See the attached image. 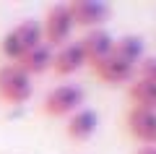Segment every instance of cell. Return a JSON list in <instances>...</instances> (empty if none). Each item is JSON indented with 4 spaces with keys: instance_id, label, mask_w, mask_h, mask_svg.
<instances>
[{
    "instance_id": "cell-8",
    "label": "cell",
    "mask_w": 156,
    "mask_h": 154,
    "mask_svg": "<svg viewBox=\"0 0 156 154\" xmlns=\"http://www.w3.org/2000/svg\"><path fill=\"white\" fill-rule=\"evenodd\" d=\"M78 47H81V52L86 58V66H96L107 55H112L115 37L107 29H91V32H86L83 37L78 39Z\"/></svg>"
},
{
    "instance_id": "cell-4",
    "label": "cell",
    "mask_w": 156,
    "mask_h": 154,
    "mask_svg": "<svg viewBox=\"0 0 156 154\" xmlns=\"http://www.w3.org/2000/svg\"><path fill=\"white\" fill-rule=\"evenodd\" d=\"M34 94L31 76L21 71L16 63H3L0 66V99L8 105H23Z\"/></svg>"
},
{
    "instance_id": "cell-13",
    "label": "cell",
    "mask_w": 156,
    "mask_h": 154,
    "mask_svg": "<svg viewBox=\"0 0 156 154\" xmlns=\"http://www.w3.org/2000/svg\"><path fill=\"white\" fill-rule=\"evenodd\" d=\"M112 55H117V58H122V60L133 63V66H138V63L143 60V39H140L138 34H125V37L115 39Z\"/></svg>"
},
{
    "instance_id": "cell-9",
    "label": "cell",
    "mask_w": 156,
    "mask_h": 154,
    "mask_svg": "<svg viewBox=\"0 0 156 154\" xmlns=\"http://www.w3.org/2000/svg\"><path fill=\"white\" fill-rule=\"evenodd\" d=\"M83 66H86V58L81 52V47H78V42H68V44H62V47H57L52 52V68L50 71L60 78H68L73 73H78Z\"/></svg>"
},
{
    "instance_id": "cell-3",
    "label": "cell",
    "mask_w": 156,
    "mask_h": 154,
    "mask_svg": "<svg viewBox=\"0 0 156 154\" xmlns=\"http://www.w3.org/2000/svg\"><path fill=\"white\" fill-rule=\"evenodd\" d=\"M83 89L78 86V84H60V86L50 89L47 97L42 99V115L47 118H70L76 110L83 107Z\"/></svg>"
},
{
    "instance_id": "cell-1",
    "label": "cell",
    "mask_w": 156,
    "mask_h": 154,
    "mask_svg": "<svg viewBox=\"0 0 156 154\" xmlns=\"http://www.w3.org/2000/svg\"><path fill=\"white\" fill-rule=\"evenodd\" d=\"M37 44H42V26L37 18H23L18 21L11 32L3 34L0 39V52L8 63H16L26 55L29 50H34Z\"/></svg>"
},
{
    "instance_id": "cell-6",
    "label": "cell",
    "mask_w": 156,
    "mask_h": 154,
    "mask_svg": "<svg viewBox=\"0 0 156 154\" xmlns=\"http://www.w3.org/2000/svg\"><path fill=\"white\" fill-rule=\"evenodd\" d=\"M135 68L133 63L122 60V58L117 55H107L104 60H99L96 66H91V71H94V76L99 78V81L109 84V86H117V84H128L135 78Z\"/></svg>"
},
{
    "instance_id": "cell-10",
    "label": "cell",
    "mask_w": 156,
    "mask_h": 154,
    "mask_svg": "<svg viewBox=\"0 0 156 154\" xmlns=\"http://www.w3.org/2000/svg\"><path fill=\"white\" fill-rule=\"evenodd\" d=\"M96 128H99V115H96V110H91V107H81V110H76L70 118H68L65 123V136L70 138V141H89L91 136L96 133Z\"/></svg>"
},
{
    "instance_id": "cell-11",
    "label": "cell",
    "mask_w": 156,
    "mask_h": 154,
    "mask_svg": "<svg viewBox=\"0 0 156 154\" xmlns=\"http://www.w3.org/2000/svg\"><path fill=\"white\" fill-rule=\"evenodd\" d=\"M52 52H55V50L47 47V44L42 42V44H37L34 50H29L21 60H16V66L21 68L26 76H39V73H44V71L52 68Z\"/></svg>"
},
{
    "instance_id": "cell-15",
    "label": "cell",
    "mask_w": 156,
    "mask_h": 154,
    "mask_svg": "<svg viewBox=\"0 0 156 154\" xmlns=\"http://www.w3.org/2000/svg\"><path fill=\"white\" fill-rule=\"evenodd\" d=\"M135 154H156V144H151V146H138Z\"/></svg>"
},
{
    "instance_id": "cell-12",
    "label": "cell",
    "mask_w": 156,
    "mask_h": 154,
    "mask_svg": "<svg viewBox=\"0 0 156 154\" xmlns=\"http://www.w3.org/2000/svg\"><path fill=\"white\" fill-rule=\"evenodd\" d=\"M128 97L133 102V107H143V110L156 112V84L146 81V78H133L128 89Z\"/></svg>"
},
{
    "instance_id": "cell-7",
    "label": "cell",
    "mask_w": 156,
    "mask_h": 154,
    "mask_svg": "<svg viewBox=\"0 0 156 154\" xmlns=\"http://www.w3.org/2000/svg\"><path fill=\"white\" fill-rule=\"evenodd\" d=\"M125 128L128 133L140 141L143 146L156 144V112L143 110V107H130V112L125 115Z\"/></svg>"
},
{
    "instance_id": "cell-14",
    "label": "cell",
    "mask_w": 156,
    "mask_h": 154,
    "mask_svg": "<svg viewBox=\"0 0 156 154\" xmlns=\"http://www.w3.org/2000/svg\"><path fill=\"white\" fill-rule=\"evenodd\" d=\"M135 73H138V78H146V81L156 84V55L143 58L138 63V68H135Z\"/></svg>"
},
{
    "instance_id": "cell-2",
    "label": "cell",
    "mask_w": 156,
    "mask_h": 154,
    "mask_svg": "<svg viewBox=\"0 0 156 154\" xmlns=\"http://www.w3.org/2000/svg\"><path fill=\"white\" fill-rule=\"evenodd\" d=\"M39 26H42V42H44L47 47L57 50V47H62V44H68L73 29H76L68 3H52L44 11V18L39 21Z\"/></svg>"
},
{
    "instance_id": "cell-5",
    "label": "cell",
    "mask_w": 156,
    "mask_h": 154,
    "mask_svg": "<svg viewBox=\"0 0 156 154\" xmlns=\"http://www.w3.org/2000/svg\"><path fill=\"white\" fill-rule=\"evenodd\" d=\"M70 8V16H73V24L76 26H83L86 32L91 29H104L107 18H109L112 8L101 0H73L68 3Z\"/></svg>"
}]
</instances>
